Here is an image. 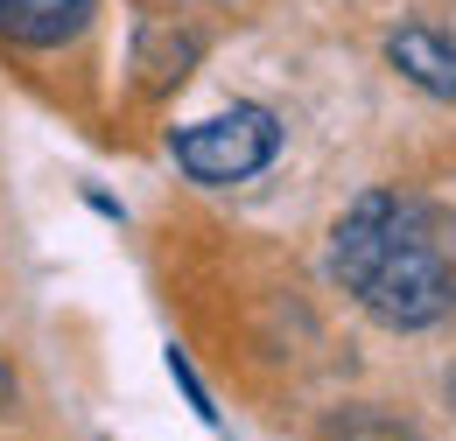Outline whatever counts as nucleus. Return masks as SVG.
Listing matches in <instances>:
<instances>
[{
  "label": "nucleus",
  "mask_w": 456,
  "mask_h": 441,
  "mask_svg": "<svg viewBox=\"0 0 456 441\" xmlns=\"http://www.w3.org/2000/svg\"><path fill=\"white\" fill-rule=\"evenodd\" d=\"M169 155L190 182L204 189H225V182H253L260 168H274L281 155V119L267 106H232V112H211L197 126L169 133Z\"/></svg>",
  "instance_id": "nucleus-2"
},
{
  "label": "nucleus",
  "mask_w": 456,
  "mask_h": 441,
  "mask_svg": "<svg viewBox=\"0 0 456 441\" xmlns=\"http://www.w3.org/2000/svg\"><path fill=\"white\" fill-rule=\"evenodd\" d=\"M450 399H456V379H450Z\"/></svg>",
  "instance_id": "nucleus-7"
},
{
  "label": "nucleus",
  "mask_w": 456,
  "mask_h": 441,
  "mask_svg": "<svg viewBox=\"0 0 456 441\" xmlns=\"http://www.w3.org/2000/svg\"><path fill=\"white\" fill-rule=\"evenodd\" d=\"M387 63H394L414 92H428V99H456V43L443 36V28H428V21L394 28V36H387Z\"/></svg>",
  "instance_id": "nucleus-3"
},
{
  "label": "nucleus",
  "mask_w": 456,
  "mask_h": 441,
  "mask_svg": "<svg viewBox=\"0 0 456 441\" xmlns=\"http://www.w3.org/2000/svg\"><path fill=\"white\" fill-rule=\"evenodd\" d=\"M7 399H14V372L0 365V406H7Z\"/></svg>",
  "instance_id": "nucleus-6"
},
{
  "label": "nucleus",
  "mask_w": 456,
  "mask_h": 441,
  "mask_svg": "<svg viewBox=\"0 0 456 441\" xmlns=\"http://www.w3.org/2000/svg\"><path fill=\"white\" fill-rule=\"evenodd\" d=\"M92 21V0H0V36L21 50H57Z\"/></svg>",
  "instance_id": "nucleus-4"
},
{
  "label": "nucleus",
  "mask_w": 456,
  "mask_h": 441,
  "mask_svg": "<svg viewBox=\"0 0 456 441\" xmlns=\"http://www.w3.org/2000/svg\"><path fill=\"white\" fill-rule=\"evenodd\" d=\"M169 379L183 386V399H190V413H197V421H218V406H211V392H204V379H197V365H190L183 350H169Z\"/></svg>",
  "instance_id": "nucleus-5"
},
{
  "label": "nucleus",
  "mask_w": 456,
  "mask_h": 441,
  "mask_svg": "<svg viewBox=\"0 0 456 441\" xmlns=\"http://www.w3.org/2000/svg\"><path fill=\"white\" fill-rule=\"evenodd\" d=\"M330 274L387 330H428L456 301V274H450L443 238H436V218L400 189H365L338 218Z\"/></svg>",
  "instance_id": "nucleus-1"
}]
</instances>
